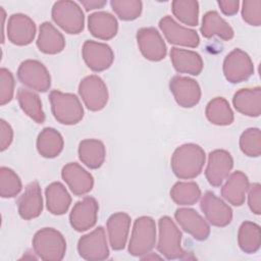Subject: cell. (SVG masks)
<instances>
[{"label":"cell","instance_id":"cell-1","mask_svg":"<svg viewBox=\"0 0 261 261\" xmlns=\"http://www.w3.org/2000/svg\"><path fill=\"white\" fill-rule=\"evenodd\" d=\"M205 159L204 150L197 144L189 143L174 150L170 165L176 177L180 179H192L201 173Z\"/></svg>","mask_w":261,"mask_h":261},{"label":"cell","instance_id":"cell-2","mask_svg":"<svg viewBox=\"0 0 261 261\" xmlns=\"http://www.w3.org/2000/svg\"><path fill=\"white\" fill-rule=\"evenodd\" d=\"M35 253L42 260H62L66 251V242L61 232L52 227H44L38 230L33 238Z\"/></svg>","mask_w":261,"mask_h":261},{"label":"cell","instance_id":"cell-3","mask_svg":"<svg viewBox=\"0 0 261 261\" xmlns=\"http://www.w3.org/2000/svg\"><path fill=\"white\" fill-rule=\"evenodd\" d=\"M51 110L55 119L66 125L80 122L84 117V108L74 94L53 90L49 94Z\"/></svg>","mask_w":261,"mask_h":261},{"label":"cell","instance_id":"cell-4","mask_svg":"<svg viewBox=\"0 0 261 261\" xmlns=\"http://www.w3.org/2000/svg\"><path fill=\"white\" fill-rule=\"evenodd\" d=\"M156 244V224L150 216L136 219L128 244V252L136 257L149 254Z\"/></svg>","mask_w":261,"mask_h":261},{"label":"cell","instance_id":"cell-5","mask_svg":"<svg viewBox=\"0 0 261 261\" xmlns=\"http://www.w3.org/2000/svg\"><path fill=\"white\" fill-rule=\"evenodd\" d=\"M158 251L168 260L184 259L187 252L181 248V232L169 216L159 219Z\"/></svg>","mask_w":261,"mask_h":261},{"label":"cell","instance_id":"cell-6","mask_svg":"<svg viewBox=\"0 0 261 261\" xmlns=\"http://www.w3.org/2000/svg\"><path fill=\"white\" fill-rule=\"evenodd\" d=\"M52 18L65 33L75 35L84 30L85 16L77 3L69 0L57 1L52 7Z\"/></svg>","mask_w":261,"mask_h":261},{"label":"cell","instance_id":"cell-7","mask_svg":"<svg viewBox=\"0 0 261 261\" xmlns=\"http://www.w3.org/2000/svg\"><path fill=\"white\" fill-rule=\"evenodd\" d=\"M79 94L86 107L91 111L103 109L108 101V90L104 81L92 74L84 77L79 85Z\"/></svg>","mask_w":261,"mask_h":261},{"label":"cell","instance_id":"cell-8","mask_svg":"<svg viewBox=\"0 0 261 261\" xmlns=\"http://www.w3.org/2000/svg\"><path fill=\"white\" fill-rule=\"evenodd\" d=\"M17 77L21 84L38 92H46L51 86V76L46 66L33 59L24 60L17 69Z\"/></svg>","mask_w":261,"mask_h":261},{"label":"cell","instance_id":"cell-9","mask_svg":"<svg viewBox=\"0 0 261 261\" xmlns=\"http://www.w3.org/2000/svg\"><path fill=\"white\" fill-rule=\"evenodd\" d=\"M223 73L225 79L232 84L247 81L254 73V65L250 56L239 48L233 49L224 58Z\"/></svg>","mask_w":261,"mask_h":261},{"label":"cell","instance_id":"cell-10","mask_svg":"<svg viewBox=\"0 0 261 261\" xmlns=\"http://www.w3.org/2000/svg\"><path fill=\"white\" fill-rule=\"evenodd\" d=\"M77 251L82 258L90 261L105 260L109 256L106 233L102 226L83 236L77 243Z\"/></svg>","mask_w":261,"mask_h":261},{"label":"cell","instance_id":"cell-11","mask_svg":"<svg viewBox=\"0 0 261 261\" xmlns=\"http://www.w3.org/2000/svg\"><path fill=\"white\" fill-rule=\"evenodd\" d=\"M200 206L206 219L214 226H226L232 219L231 208L212 192L204 194Z\"/></svg>","mask_w":261,"mask_h":261},{"label":"cell","instance_id":"cell-12","mask_svg":"<svg viewBox=\"0 0 261 261\" xmlns=\"http://www.w3.org/2000/svg\"><path fill=\"white\" fill-rule=\"evenodd\" d=\"M169 89L176 103L185 108L194 107L201 99L199 84L189 76L174 75L169 82Z\"/></svg>","mask_w":261,"mask_h":261},{"label":"cell","instance_id":"cell-13","mask_svg":"<svg viewBox=\"0 0 261 261\" xmlns=\"http://www.w3.org/2000/svg\"><path fill=\"white\" fill-rule=\"evenodd\" d=\"M159 28L170 44L196 48L200 43V38L196 31L180 25L169 15L160 19Z\"/></svg>","mask_w":261,"mask_h":261},{"label":"cell","instance_id":"cell-14","mask_svg":"<svg viewBox=\"0 0 261 261\" xmlns=\"http://www.w3.org/2000/svg\"><path fill=\"white\" fill-rule=\"evenodd\" d=\"M137 42L141 53L148 60L160 61L166 56V45L154 28L140 29L137 32Z\"/></svg>","mask_w":261,"mask_h":261},{"label":"cell","instance_id":"cell-15","mask_svg":"<svg viewBox=\"0 0 261 261\" xmlns=\"http://www.w3.org/2000/svg\"><path fill=\"white\" fill-rule=\"evenodd\" d=\"M233 167V159L225 150H214L208 155V163L205 169V176L213 187H219L228 176Z\"/></svg>","mask_w":261,"mask_h":261},{"label":"cell","instance_id":"cell-16","mask_svg":"<svg viewBox=\"0 0 261 261\" xmlns=\"http://www.w3.org/2000/svg\"><path fill=\"white\" fill-rule=\"evenodd\" d=\"M99 205L95 198L87 196L74 204L69 214L70 225L76 231H85L92 228L98 217Z\"/></svg>","mask_w":261,"mask_h":261},{"label":"cell","instance_id":"cell-17","mask_svg":"<svg viewBox=\"0 0 261 261\" xmlns=\"http://www.w3.org/2000/svg\"><path fill=\"white\" fill-rule=\"evenodd\" d=\"M82 54L88 67L97 72L109 68L114 60L113 51L107 44L91 40L84 43Z\"/></svg>","mask_w":261,"mask_h":261},{"label":"cell","instance_id":"cell-18","mask_svg":"<svg viewBox=\"0 0 261 261\" xmlns=\"http://www.w3.org/2000/svg\"><path fill=\"white\" fill-rule=\"evenodd\" d=\"M36 36V24L32 18L22 13L12 14L7 22L8 40L17 46H25Z\"/></svg>","mask_w":261,"mask_h":261},{"label":"cell","instance_id":"cell-19","mask_svg":"<svg viewBox=\"0 0 261 261\" xmlns=\"http://www.w3.org/2000/svg\"><path fill=\"white\" fill-rule=\"evenodd\" d=\"M61 176L75 196H84L93 189L94 178L92 174L75 162L64 165Z\"/></svg>","mask_w":261,"mask_h":261},{"label":"cell","instance_id":"cell-20","mask_svg":"<svg viewBox=\"0 0 261 261\" xmlns=\"http://www.w3.org/2000/svg\"><path fill=\"white\" fill-rule=\"evenodd\" d=\"M179 226L198 241L206 240L210 234V226L206 220L192 208H179L174 213Z\"/></svg>","mask_w":261,"mask_h":261},{"label":"cell","instance_id":"cell-21","mask_svg":"<svg viewBox=\"0 0 261 261\" xmlns=\"http://www.w3.org/2000/svg\"><path fill=\"white\" fill-rule=\"evenodd\" d=\"M17 210L19 216L24 220L37 218L43 210V198L39 184L32 181L17 200Z\"/></svg>","mask_w":261,"mask_h":261},{"label":"cell","instance_id":"cell-22","mask_svg":"<svg viewBox=\"0 0 261 261\" xmlns=\"http://www.w3.org/2000/svg\"><path fill=\"white\" fill-rule=\"evenodd\" d=\"M130 227V217L124 212H116L107 220V232L110 246L119 251L125 247Z\"/></svg>","mask_w":261,"mask_h":261},{"label":"cell","instance_id":"cell-23","mask_svg":"<svg viewBox=\"0 0 261 261\" xmlns=\"http://www.w3.org/2000/svg\"><path fill=\"white\" fill-rule=\"evenodd\" d=\"M248 176L238 170L227 176L225 184L221 188V196L229 204L233 206H241L246 199V193L249 189Z\"/></svg>","mask_w":261,"mask_h":261},{"label":"cell","instance_id":"cell-24","mask_svg":"<svg viewBox=\"0 0 261 261\" xmlns=\"http://www.w3.org/2000/svg\"><path fill=\"white\" fill-rule=\"evenodd\" d=\"M170 60L174 69L179 73L198 75L203 69V60L195 51L173 47L170 51Z\"/></svg>","mask_w":261,"mask_h":261},{"label":"cell","instance_id":"cell-25","mask_svg":"<svg viewBox=\"0 0 261 261\" xmlns=\"http://www.w3.org/2000/svg\"><path fill=\"white\" fill-rule=\"evenodd\" d=\"M90 33L100 40H110L117 34L118 23L116 18L105 11L94 12L88 18Z\"/></svg>","mask_w":261,"mask_h":261},{"label":"cell","instance_id":"cell-26","mask_svg":"<svg viewBox=\"0 0 261 261\" xmlns=\"http://www.w3.org/2000/svg\"><path fill=\"white\" fill-rule=\"evenodd\" d=\"M232 104L240 113L257 117L261 113V89L259 87L252 89H241L232 98Z\"/></svg>","mask_w":261,"mask_h":261},{"label":"cell","instance_id":"cell-27","mask_svg":"<svg viewBox=\"0 0 261 261\" xmlns=\"http://www.w3.org/2000/svg\"><path fill=\"white\" fill-rule=\"evenodd\" d=\"M37 46L45 54H57L64 49L65 40L51 22L45 21L40 25Z\"/></svg>","mask_w":261,"mask_h":261},{"label":"cell","instance_id":"cell-28","mask_svg":"<svg viewBox=\"0 0 261 261\" xmlns=\"http://www.w3.org/2000/svg\"><path fill=\"white\" fill-rule=\"evenodd\" d=\"M77 152L80 160L91 169H97L101 167L105 161L106 149L100 140H83L79 145Z\"/></svg>","mask_w":261,"mask_h":261},{"label":"cell","instance_id":"cell-29","mask_svg":"<svg viewBox=\"0 0 261 261\" xmlns=\"http://www.w3.org/2000/svg\"><path fill=\"white\" fill-rule=\"evenodd\" d=\"M201 33L203 37L209 39L217 36L224 41H228L233 37L232 28L219 15L217 11L211 10L204 14Z\"/></svg>","mask_w":261,"mask_h":261},{"label":"cell","instance_id":"cell-30","mask_svg":"<svg viewBox=\"0 0 261 261\" xmlns=\"http://www.w3.org/2000/svg\"><path fill=\"white\" fill-rule=\"evenodd\" d=\"M46 205L49 212L54 215H62L67 212L71 198L65 187L59 182L54 181L50 184L45 191Z\"/></svg>","mask_w":261,"mask_h":261},{"label":"cell","instance_id":"cell-31","mask_svg":"<svg viewBox=\"0 0 261 261\" xmlns=\"http://www.w3.org/2000/svg\"><path fill=\"white\" fill-rule=\"evenodd\" d=\"M64 142L61 134L52 127H45L38 136L37 150L45 158H54L63 150Z\"/></svg>","mask_w":261,"mask_h":261},{"label":"cell","instance_id":"cell-32","mask_svg":"<svg viewBox=\"0 0 261 261\" xmlns=\"http://www.w3.org/2000/svg\"><path fill=\"white\" fill-rule=\"evenodd\" d=\"M16 97L20 108L29 117H31L37 123L44 122L45 114L42 108V102L40 97L35 92L29 89L19 88Z\"/></svg>","mask_w":261,"mask_h":261},{"label":"cell","instance_id":"cell-33","mask_svg":"<svg viewBox=\"0 0 261 261\" xmlns=\"http://www.w3.org/2000/svg\"><path fill=\"white\" fill-rule=\"evenodd\" d=\"M238 243L243 252L248 254L256 253L261 245L260 226L252 221L243 222L239 228Z\"/></svg>","mask_w":261,"mask_h":261},{"label":"cell","instance_id":"cell-34","mask_svg":"<svg viewBox=\"0 0 261 261\" xmlns=\"http://www.w3.org/2000/svg\"><path fill=\"white\" fill-rule=\"evenodd\" d=\"M207 119L215 125H228L233 121V112L228 102L222 97L212 99L206 106Z\"/></svg>","mask_w":261,"mask_h":261},{"label":"cell","instance_id":"cell-35","mask_svg":"<svg viewBox=\"0 0 261 261\" xmlns=\"http://www.w3.org/2000/svg\"><path fill=\"white\" fill-rule=\"evenodd\" d=\"M172 201L178 205H193L201 197V190L195 181H177L170 190Z\"/></svg>","mask_w":261,"mask_h":261},{"label":"cell","instance_id":"cell-36","mask_svg":"<svg viewBox=\"0 0 261 261\" xmlns=\"http://www.w3.org/2000/svg\"><path fill=\"white\" fill-rule=\"evenodd\" d=\"M174 16L182 23L195 27L199 21V3L195 0H175L171 3Z\"/></svg>","mask_w":261,"mask_h":261},{"label":"cell","instance_id":"cell-37","mask_svg":"<svg viewBox=\"0 0 261 261\" xmlns=\"http://www.w3.org/2000/svg\"><path fill=\"white\" fill-rule=\"evenodd\" d=\"M22 185L19 176L5 166L0 168V195L2 198H12L18 195Z\"/></svg>","mask_w":261,"mask_h":261},{"label":"cell","instance_id":"cell-38","mask_svg":"<svg viewBox=\"0 0 261 261\" xmlns=\"http://www.w3.org/2000/svg\"><path fill=\"white\" fill-rule=\"evenodd\" d=\"M240 148L249 157H259L261 154V132L257 127L247 128L240 138Z\"/></svg>","mask_w":261,"mask_h":261},{"label":"cell","instance_id":"cell-39","mask_svg":"<svg viewBox=\"0 0 261 261\" xmlns=\"http://www.w3.org/2000/svg\"><path fill=\"white\" fill-rule=\"evenodd\" d=\"M112 10L122 20H134L141 15L143 4L140 0H112Z\"/></svg>","mask_w":261,"mask_h":261},{"label":"cell","instance_id":"cell-40","mask_svg":"<svg viewBox=\"0 0 261 261\" xmlns=\"http://www.w3.org/2000/svg\"><path fill=\"white\" fill-rule=\"evenodd\" d=\"M14 85V77L11 71L2 67L0 69V104L2 106L12 100Z\"/></svg>","mask_w":261,"mask_h":261},{"label":"cell","instance_id":"cell-41","mask_svg":"<svg viewBox=\"0 0 261 261\" xmlns=\"http://www.w3.org/2000/svg\"><path fill=\"white\" fill-rule=\"evenodd\" d=\"M242 16L248 24L259 27L261 24V1L245 0L242 5Z\"/></svg>","mask_w":261,"mask_h":261},{"label":"cell","instance_id":"cell-42","mask_svg":"<svg viewBox=\"0 0 261 261\" xmlns=\"http://www.w3.org/2000/svg\"><path fill=\"white\" fill-rule=\"evenodd\" d=\"M248 194V204L251 211L259 215L261 213V186L258 182L249 186Z\"/></svg>","mask_w":261,"mask_h":261},{"label":"cell","instance_id":"cell-43","mask_svg":"<svg viewBox=\"0 0 261 261\" xmlns=\"http://www.w3.org/2000/svg\"><path fill=\"white\" fill-rule=\"evenodd\" d=\"M13 140V130L8 122L4 119L0 120V150L5 151Z\"/></svg>","mask_w":261,"mask_h":261},{"label":"cell","instance_id":"cell-44","mask_svg":"<svg viewBox=\"0 0 261 261\" xmlns=\"http://www.w3.org/2000/svg\"><path fill=\"white\" fill-rule=\"evenodd\" d=\"M220 10L225 15H234L240 6V2L238 0H220L217 2Z\"/></svg>","mask_w":261,"mask_h":261},{"label":"cell","instance_id":"cell-45","mask_svg":"<svg viewBox=\"0 0 261 261\" xmlns=\"http://www.w3.org/2000/svg\"><path fill=\"white\" fill-rule=\"evenodd\" d=\"M81 3L88 11L97 8H102L106 5V1L103 0H82Z\"/></svg>","mask_w":261,"mask_h":261}]
</instances>
